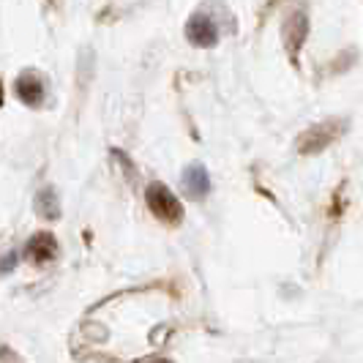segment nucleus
<instances>
[{"label":"nucleus","mask_w":363,"mask_h":363,"mask_svg":"<svg viewBox=\"0 0 363 363\" xmlns=\"http://www.w3.org/2000/svg\"><path fill=\"white\" fill-rule=\"evenodd\" d=\"M28 257L38 262V265H47L57 257V240L50 233H38L30 243H28Z\"/></svg>","instance_id":"nucleus-5"},{"label":"nucleus","mask_w":363,"mask_h":363,"mask_svg":"<svg viewBox=\"0 0 363 363\" xmlns=\"http://www.w3.org/2000/svg\"><path fill=\"white\" fill-rule=\"evenodd\" d=\"M38 205L47 211L44 216L47 218H55L57 216V205H55V197H52V191H41V200H38Z\"/></svg>","instance_id":"nucleus-8"},{"label":"nucleus","mask_w":363,"mask_h":363,"mask_svg":"<svg viewBox=\"0 0 363 363\" xmlns=\"http://www.w3.org/2000/svg\"><path fill=\"white\" fill-rule=\"evenodd\" d=\"M17 96L28 104V107H38L44 101V79L36 72H25L17 77V85H14Z\"/></svg>","instance_id":"nucleus-4"},{"label":"nucleus","mask_w":363,"mask_h":363,"mask_svg":"<svg viewBox=\"0 0 363 363\" xmlns=\"http://www.w3.org/2000/svg\"><path fill=\"white\" fill-rule=\"evenodd\" d=\"M186 186L191 189V194H205L208 191V175H205V169L202 167H191L189 172H186Z\"/></svg>","instance_id":"nucleus-7"},{"label":"nucleus","mask_w":363,"mask_h":363,"mask_svg":"<svg viewBox=\"0 0 363 363\" xmlns=\"http://www.w3.org/2000/svg\"><path fill=\"white\" fill-rule=\"evenodd\" d=\"M284 38H287V50H290L292 57H298V50L306 38V14L303 11H295L287 25H284Z\"/></svg>","instance_id":"nucleus-6"},{"label":"nucleus","mask_w":363,"mask_h":363,"mask_svg":"<svg viewBox=\"0 0 363 363\" xmlns=\"http://www.w3.org/2000/svg\"><path fill=\"white\" fill-rule=\"evenodd\" d=\"M50 3H55V0H50Z\"/></svg>","instance_id":"nucleus-9"},{"label":"nucleus","mask_w":363,"mask_h":363,"mask_svg":"<svg viewBox=\"0 0 363 363\" xmlns=\"http://www.w3.org/2000/svg\"><path fill=\"white\" fill-rule=\"evenodd\" d=\"M186 36H189L191 44H197V47H213L218 38V30L216 25L211 22V17L194 14V17L189 19V25H186Z\"/></svg>","instance_id":"nucleus-3"},{"label":"nucleus","mask_w":363,"mask_h":363,"mask_svg":"<svg viewBox=\"0 0 363 363\" xmlns=\"http://www.w3.org/2000/svg\"><path fill=\"white\" fill-rule=\"evenodd\" d=\"M147 208L156 218H162L164 224H181L183 218V205L178 197L164 186V183H150L147 186Z\"/></svg>","instance_id":"nucleus-1"},{"label":"nucleus","mask_w":363,"mask_h":363,"mask_svg":"<svg viewBox=\"0 0 363 363\" xmlns=\"http://www.w3.org/2000/svg\"><path fill=\"white\" fill-rule=\"evenodd\" d=\"M345 131V121H328L311 126L301 140H298V153H320L323 147L333 145Z\"/></svg>","instance_id":"nucleus-2"}]
</instances>
